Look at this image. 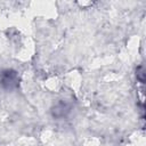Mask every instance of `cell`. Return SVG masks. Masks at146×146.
<instances>
[{"label": "cell", "instance_id": "6da1fadb", "mask_svg": "<svg viewBox=\"0 0 146 146\" xmlns=\"http://www.w3.org/2000/svg\"><path fill=\"white\" fill-rule=\"evenodd\" d=\"M18 82V76L15 72L13 71H6L2 73L1 75V83L6 87V88H13L15 86H17Z\"/></svg>", "mask_w": 146, "mask_h": 146}]
</instances>
